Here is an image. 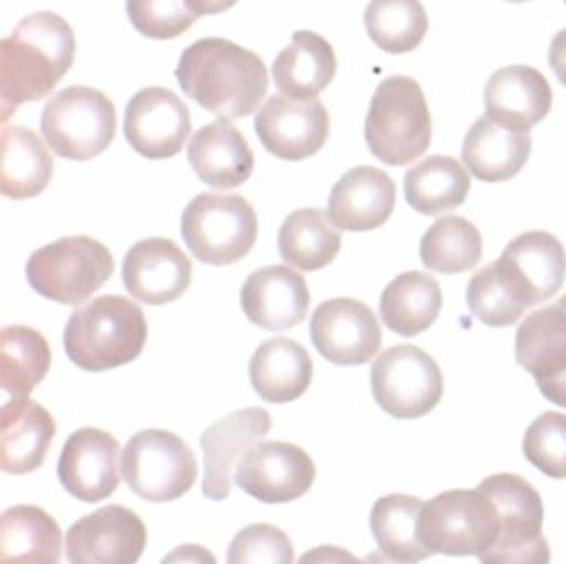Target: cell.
<instances>
[{
    "instance_id": "obj_43",
    "label": "cell",
    "mask_w": 566,
    "mask_h": 564,
    "mask_svg": "<svg viewBox=\"0 0 566 564\" xmlns=\"http://www.w3.org/2000/svg\"><path fill=\"white\" fill-rule=\"evenodd\" d=\"M297 564H363V562L339 546H318L302 555Z\"/></svg>"
},
{
    "instance_id": "obj_30",
    "label": "cell",
    "mask_w": 566,
    "mask_h": 564,
    "mask_svg": "<svg viewBox=\"0 0 566 564\" xmlns=\"http://www.w3.org/2000/svg\"><path fill=\"white\" fill-rule=\"evenodd\" d=\"M64 536L38 506H12L0 518V564H62Z\"/></svg>"
},
{
    "instance_id": "obj_6",
    "label": "cell",
    "mask_w": 566,
    "mask_h": 564,
    "mask_svg": "<svg viewBox=\"0 0 566 564\" xmlns=\"http://www.w3.org/2000/svg\"><path fill=\"white\" fill-rule=\"evenodd\" d=\"M186 247L207 265H232L247 258L258 239V216L241 195H197L180 220Z\"/></svg>"
},
{
    "instance_id": "obj_20",
    "label": "cell",
    "mask_w": 566,
    "mask_h": 564,
    "mask_svg": "<svg viewBox=\"0 0 566 564\" xmlns=\"http://www.w3.org/2000/svg\"><path fill=\"white\" fill-rule=\"evenodd\" d=\"M119 442L101 429H77L59 457V480L64 490L87 503L111 497L119 485Z\"/></svg>"
},
{
    "instance_id": "obj_33",
    "label": "cell",
    "mask_w": 566,
    "mask_h": 564,
    "mask_svg": "<svg viewBox=\"0 0 566 564\" xmlns=\"http://www.w3.org/2000/svg\"><path fill=\"white\" fill-rule=\"evenodd\" d=\"M342 234L326 211L297 209L279 230V253L286 263L302 272L328 268L337 258Z\"/></svg>"
},
{
    "instance_id": "obj_23",
    "label": "cell",
    "mask_w": 566,
    "mask_h": 564,
    "mask_svg": "<svg viewBox=\"0 0 566 564\" xmlns=\"http://www.w3.org/2000/svg\"><path fill=\"white\" fill-rule=\"evenodd\" d=\"M553 108V90L545 75L532 66H505L484 87V111L492 123L530 132Z\"/></svg>"
},
{
    "instance_id": "obj_9",
    "label": "cell",
    "mask_w": 566,
    "mask_h": 564,
    "mask_svg": "<svg viewBox=\"0 0 566 564\" xmlns=\"http://www.w3.org/2000/svg\"><path fill=\"white\" fill-rule=\"evenodd\" d=\"M45 144L59 157L87 163L115 138L117 115L113 101L92 87H69L54 94L40 117Z\"/></svg>"
},
{
    "instance_id": "obj_34",
    "label": "cell",
    "mask_w": 566,
    "mask_h": 564,
    "mask_svg": "<svg viewBox=\"0 0 566 564\" xmlns=\"http://www.w3.org/2000/svg\"><path fill=\"white\" fill-rule=\"evenodd\" d=\"M471 190L469 169L454 157L433 155L406 174V199L421 216L459 209Z\"/></svg>"
},
{
    "instance_id": "obj_40",
    "label": "cell",
    "mask_w": 566,
    "mask_h": 564,
    "mask_svg": "<svg viewBox=\"0 0 566 564\" xmlns=\"http://www.w3.org/2000/svg\"><path fill=\"white\" fill-rule=\"evenodd\" d=\"M469 310L484 326L492 328H505L513 326L524 316V310L513 300V295L505 291L501 279L496 276L494 268H482L471 281H469Z\"/></svg>"
},
{
    "instance_id": "obj_35",
    "label": "cell",
    "mask_w": 566,
    "mask_h": 564,
    "mask_svg": "<svg viewBox=\"0 0 566 564\" xmlns=\"http://www.w3.org/2000/svg\"><path fill=\"white\" fill-rule=\"evenodd\" d=\"M423 501L410 494H387L375 501L370 530L379 551L398 562H421L433 553L419 541L417 520Z\"/></svg>"
},
{
    "instance_id": "obj_25",
    "label": "cell",
    "mask_w": 566,
    "mask_h": 564,
    "mask_svg": "<svg viewBox=\"0 0 566 564\" xmlns=\"http://www.w3.org/2000/svg\"><path fill=\"white\" fill-rule=\"evenodd\" d=\"M56 425L52 415L29 396H14L0 412V467L8 476L43 467Z\"/></svg>"
},
{
    "instance_id": "obj_32",
    "label": "cell",
    "mask_w": 566,
    "mask_h": 564,
    "mask_svg": "<svg viewBox=\"0 0 566 564\" xmlns=\"http://www.w3.org/2000/svg\"><path fill=\"white\" fill-rule=\"evenodd\" d=\"M442 310V291L438 281L423 272L396 276L379 297L381 324L389 331L415 337L429 331Z\"/></svg>"
},
{
    "instance_id": "obj_1",
    "label": "cell",
    "mask_w": 566,
    "mask_h": 564,
    "mask_svg": "<svg viewBox=\"0 0 566 564\" xmlns=\"http://www.w3.org/2000/svg\"><path fill=\"white\" fill-rule=\"evenodd\" d=\"M176 77L186 96L222 119L247 117L262 108L270 87L265 62L226 38L197 40L180 54Z\"/></svg>"
},
{
    "instance_id": "obj_12",
    "label": "cell",
    "mask_w": 566,
    "mask_h": 564,
    "mask_svg": "<svg viewBox=\"0 0 566 564\" xmlns=\"http://www.w3.org/2000/svg\"><path fill=\"white\" fill-rule=\"evenodd\" d=\"M492 265L501 284L527 312L557 295L564 286L566 251L555 234L532 230L515 237Z\"/></svg>"
},
{
    "instance_id": "obj_10",
    "label": "cell",
    "mask_w": 566,
    "mask_h": 564,
    "mask_svg": "<svg viewBox=\"0 0 566 564\" xmlns=\"http://www.w3.org/2000/svg\"><path fill=\"white\" fill-rule=\"evenodd\" d=\"M123 478L140 499L165 503L188 494L197 480V459L171 431H138L123 452Z\"/></svg>"
},
{
    "instance_id": "obj_11",
    "label": "cell",
    "mask_w": 566,
    "mask_h": 564,
    "mask_svg": "<svg viewBox=\"0 0 566 564\" xmlns=\"http://www.w3.org/2000/svg\"><path fill=\"white\" fill-rule=\"evenodd\" d=\"M377 406L396 419L429 415L442 398V370L415 345H398L381 352L370 373Z\"/></svg>"
},
{
    "instance_id": "obj_27",
    "label": "cell",
    "mask_w": 566,
    "mask_h": 564,
    "mask_svg": "<svg viewBox=\"0 0 566 564\" xmlns=\"http://www.w3.org/2000/svg\"><path fill=\"white\" fill-rule=\"evenodd\" d=\"M532 155L530 132L505 129L484 115L475 119L461 146V159L478 180L503 184L515 178Z\"/></svg>"
},
{
    "instance_id": "obj_45",
    "label": "cell",
    "mask_w": 566,
    "mask_h": 564,
    "mask_svg": "<svg viewBox=\"0 0 566 564\" xmlns=\"http://www.w3.org/2000/svg\"><path fill=\"white\" fill-rule=\"evenodd\" d=\"M548 62L551 69L555 71V75L559 77V83L566 87V29H562L551 43V52H548Z\"/></svg>"
},
{
    "instance_id": "obj_24",
    "label": "cell",
    "mask_w": 566,
    "mask_h": 564,
    "mask_svg": "<svg viewBox=\"0 0 566 564\" xmlns=\"http://www.w3.org/2000/svg\"><path fill=\"white\" fill-rule=\"evenodd\" d=\"M396 184L375 167H356L342 176L328 201V216L337 230L370 232L391 218Z\"/></svg>"
},
{
    "instance_id": "obj_28",
    "label": "cell",
    "mask_w": 566,
    "mask_h": 564,
    "mask_svg": "<svg viewBox=\"0 0 566 564\" xmlns=\"http://www.w3.org/2000/svg\"><path fill=\"white\" fill-rule=\"evenodd\" d=\"M314 364L307 349L289 337H272L255 349L249 377L255 394L270 403L297 400L312 385Z\"/></svg>"
},
{
    "instance_id": "obj_21",
    "label": "cell",
    "mask_w": 566,
    "mask_h": 564,
    "mask_svg": "<svg viewBox=\"0 0 566 564\" xmlns=\"http://www.w3.org/2000/svg\"><path fill=\"white\" fill-rule=\"evenodd\" d=\"M127 291L146 305H169L190 289L192 263L171 239H144L123 263Z\"/></svg>"
},
{
    "instance_id": "obj_3",
    "label": "cell",
    "mask_w": 566,
    "mask_h": 564,
    "mask_svg": "<svg viewBox=\"0 0 566 564\" xmlns=\"http://www.w3.org/2000/svg\"><path fill=\"white\" fill-rule=\"evenodd\" d=\"M148 324L136 302L101 295L77 307L64 331L66 356L77 368L104 373L132 364L144 352Z\"/></svg>"
},
{
    "instance_id": "obj_13",
    "label": "cell",
    "mask_w": 566,
    "mask_h": 564,
    "mask_svg": "<svg viewBox=\"0 0 566 564\" xmlns=\"http://www.w3.org/2000/svg\"><path fill=\"white\" fill-rule=\"evenodd\" d=\"M316 469L312 457L281 440H260L239 459L237 485L262 503H289L307 494Z\"/></svg>"
},
{
    "instance_id": "obj_2",
    "label": "cell",
    "mask_w": 566,
    "mask_h": 564,
    "mask_svg": "<svg viewBox=\"0 0 566 564\" xmlns=\"http://www.w3.org/2000/svg\"><path fill=\"white\" fill-rule=\"evenodd\" d=\"M75 62V35L69 22L52 12H35L0 45L3 123L19 104L48 96Z\"/></svg>"
},
{
    "instance_id": "obj_41",
    "label": "cell",
    "mask_w": 566,
    "mask_h": 564,
    "mask_svg": "<svg viewBox=\"0 0 566 564\" xmlns=\"http://www.w3.org/2000/svg\"><path fill=\"white\" fill-rule=\"evenodd\" d=\"M127 14L132 27L153 40L184 35L197 19L186 0H127Z\"/></svg>"
},
{
    "instance_id": "obj_14",
    "label": "cell",
    "mask_w": 566,
    "mask_h": 564,
    "mask_svg": "<svg viewBox=\"0 0 566 564\" xmlns=\"http://www.w3.org/2000/svg\"><path fill=\"white\" fill-rule=\"evenodd\" d=\"M146 543L144 520L113 503L80 518L66 532V557L71 564H136Z\"/></svg>"
},
{
    "instance_id": "obj_47",
    "label": "cell",
    "mask_w": 566,
    "mask_h": 564,
    "mask_svg": "<svg viewBox=\"0 0 566 564\" xmlns=\"http://www.w3.org/2000/svg\"><path fill=\"white\" fill-rule=\"evenodd\" d=\"M363 564H408V562L391 560V557H387L384 553H370V555L366 557V562H363Z\"/></svg>"
},
{
    "instance_id": "obj_38",
    "label": "cell",
    "mask_w": 566,
    "mask_h": 564,
    "mask_svg": "<svg viewBox=\"0 0 566 564\" xmlns=\"http://www.w3.org/2000/svg\"><path fill=\"white\" fill-rule=\"evenodd\" d=\"M366 31L381 52L408 54L421 45L429 17L419 0H370Z\"/></svg>"
},
{
    "instance_id": "obj_7",
    "label": "cell",
    "mask_w": 566,
    "mask_h": 564,
    "mask_svg": "<svg viewBox=\"0 0 566 564\" xmlns=\"http://www.w3.org/2000/svg\"><path fill=\"white\" fill-rule=\"evenodd\" d=\"M115 270L111 251L92 237H64L38 249L27 263L35 293L62 305H83Z\"/></svg>"
},
{
    "instance_id": "obj_39",
    "label": "cell",
    "mask_w": 566,
    "mask_h": 564,
    "mask_svg": "<svg viewBox=\"0 0 566 564\" xmlns=\"http://www.w3.org/2000/svg\"><path fill=\"white\" fill-rule=\"evenodd\" d=\"M522 450L543 476L566 478V415L543 412L536 417L524 434Z\"/></svg>"
},
{
    "instance_id": "obj_31",
    "label": "cell",
    "mask_w": 566,
    "mask_h": 564,
    "mask_svg": "<svg viewBox=\"0 0 566 564\" xmlns=\"http://www.w3.org/2000/svg\"><path fill=\"white\" fill-rule=\"evenodd\" d=\"M40 136L27 127H3L0 138V190L10 199L43 192L54 174V159Z\"/></svg>"
},
{
    "instance_id": "obj_48",
    "label": "cell",
    "mask_w": 566,
    "mask_h": 564,
    "mask_svg": "<svg viewBox=\"0 0 566 564\" xmlns=\"http://www.w3.org/2000/svg\"><path fill=\"white\" fill-rule=\"evenodd\" d=\"M509 3H524V0H509Z\"/></svg>"
},
{
    "instance_id": "obj_49",
    "label": "cell",
    "mask_w": 566,
    "mask_h": 564,
    "mask_svg": "<svg viewBox=\"0 0 566 564\" xmlns=\"http://www.w3.org/2000/svg\"><path fill=\"white\" fill-rule=\"evenodd\" d=\"M564 6H566V0H564Z\"/></svg>"
},
{
    "instance_id": "obj_36",
    "label": "cell",
    "mask_w": 566,
    "mask_h": 564,
    "mask_svg": "<svg viewBox=\"0 0 566 564\" xmlns=\"http://www.w3.org/2000/svg\"><path fill=\"white\" fill-rule=\"evenodd\" d=\"M52 364L48 340L29 326H8L0 335V385L12 396H29Z\"/></svg>"
},
{
    "instance_id": "obj_37",
    "label": "cell",
    "mask_w": 566,
    "mask_h": 564,
    "mask_svg": "<svg viewBox=\"0 0 566 564\" xmlns=\"http://www.w3.org/2000/svg\"><path fill=\"white\" fill-rule=\"evenodd\" d=\"M421 263L431 272L459 274L473 270L482 258V237L471 220L444 216L427 230L419 247Z\"/></svg>"
},
{
    "instance_id": "obj_8",
    "label": "cell",
    "mask_w": 566,
    "mask_h": 564,
    "mask_svg": "<svg viewBox=\"0 0 566 564\" xmlns=\"http://www.w3.org/2000/svg\"><path fill=\"white\" fill-rule=\"evenodd\" d=\"M478 490L499 509L501 532L494 546L480 555L482 564H551V546L543 536V501L530 480L499 473L482 480Z\"/></svg>"
},
{
    "instance_id": "obj_44",
    "label": "cell",
    "mask_w": 566,
    "mask_h": 564,
    "mask_svg": "<svg viewBox=\"0 0 566 564\" xmlns=\"http://www.w3.org/2000/svg\"><path fill=\"white\" fill-rule=\"evenodd\" d=\"M161 564H218L213 553L197 543H186V546L174 549Z\"/></svg>"
},
{
    "instance_id": "obj_15",
    "label": "cell",
    "mask_w": 566,
    "mask_h": 564,
    "mask_svg": "<svg viewBox=\"0 0 566 564\" xmlns=\"http://www.w3.org/2000/svg\"><path fill=\"white\" fill-rule=\"evenodd\" d=\"M515 358L538 385V391L566 408V295L522 321L515 335Z\"/></svg>"
},
{
    "instance_id": "obj_4",
    "label": "cell",
    "mask_w": 566,
    "mask_h": 564,
    "mask_svg": "<svg viewBox=\"0 0 566 564\" xmlns=\"http://www.w3.org/2000/svg\"><path fill=\"white\" fill-rule=\"evenodd\" d=\"M431 111L417 80L387 77L375 90L366 117L370 153L389 167L412 165L431 146Z\"/></svg>"
},
{
    "instance_id": "obj_26",
    "label": "cell",
    "mask_w": 566,
    "mask_h": 564,
    "mask_svg": "<svg viewBox=\"0 0 566 564\" xmlns=\"http://www.w3.org/2000/svg\"><path fill=\"white\" fill-rule=\"evenodd\" d=\"M188 157L201 184L218 190L244 186L255 165L249 140L228 119L205 125L195 132L188 146Z\"/></svg>"
},
{
    "instance_id": "obj_22",
    "label": "cell",
    "mask_w": 566,
    "mask_h": 564,
    "mask_svg": "<svg viewBox=\"0 0 566 564\" xmlns=\"http://www.w3.org/2000/svg\"><path fill=\"white\" fill-rule=\"evenodd\" d=\"M310 289L300 272L289 265L255 270L241 286V310L253 326L289 331L307 318Z\"/></svg>"
},
{
    "instance_id": "obj_18",
    "label": "cell",
    "mask_w": 566,
    "mask_h": 564,
    "mask_svg": "<svg viewBox=\"0 0 566 564\" xmlns=\"http://www.w3.org/2000/svg\"><path fill=\"white\" fill-rule=\"evenodd\" d=\"M188 106L171 90L146 87L132 96L125 111L129 146L148 159H169L186 148L190 138Z\"/></svg>"
},
{
    "instance_id": "obj_42",
    "label": "cell",
    "mask_w": 566,
    "mask_h": 564,
    "mask_svg": "<svg viewBox=\"0 0 566 564\" xmlns=\"http://www.w3.org/2000/svg\"><path fill=\"white\" fill-rule=\"evenodd\" d=\"M228 564H293V543L270 522H258L232 539Z\"/></svg>"
},
{
    "instance_id": "obj_46",
    "label": "cell",
    "mask_w": 566,
    "mask_h": 564,
    "mask_svg": "<svg viewBox=\"0 0 566 564\" xmlns=\"http://www.w3.org/2000/svg\"><path fill=\"white\" fill-rule=\"evenodd\" d=\"M186 3L195 17H209V14L228 12L239 3V0H186Z\"/></svg>"
},
{
    "instance_id": "obj_29",
    "label": "cell",
    "mask_w": 566,
    "mask_h": 564,
    "mask_svg": "<svg viewBox=\"0 0 566 564\" xmlns=\"http://www.w3.org/2000/svg\"><path fill=\"white\" fill-rule=\"evenodd\" d=\"M337 59L328 40L312 31H297L293 43L276 56L272 77L283 96L312 101L333 83Z\"/></svg>"
},
{
    "instance_id": "obj_19",
    "label": "cell",
    "mask_w": 566,
    "mask_h": 564,
    "mask_svg": "<svg viewBox=\"0 0 566 564\" xmlns=\"http://www.w3.org/2000/svg\"><path fill=\"white\" fill-rule=\"evenodd\" d=\"M272 429V417L265 408H244L218 419L201 434L205 450V482L201 492L207 499L222 501L232 492V473L239 459Z\"/></svg>"
},
{
    "instance_id": "obj_5",
    "label": "cell",
    "mask_w": 566,
    "mask_h": 564,
    "mask_svg": "<svg viewBox=\"0 0 566 564\" xmlns=\"http://www.w3.org/2000/svg\"><path fill=\"white\" fill-rule=\"evenodd\" d=\"M417 532L431 553L480 557L496 543L501 515L482 490H450L423 501Z\"/></svg>"
},
{
    "instance_id": "obj_17",
    "label": "cell",
    "mask_w": 566,
    "mask_h": 564,
    "mask_svg": "<svg viewBox=\"0 0 566 564\" xmlns=\"http://www.w3.org/2000/svg\"><path fill=\"white\" fill-rule=\"evenodd\" d=\"M316 352L335 366H363L381 347V326L368 305L333 297L316 307L310 324Z\"/></svg>"
},
{
    "instance_id": "obj_16",
    "label": "cell",
    "mask_w": 566,
    "mask_h": 564,
    "mask_svg": "<svg viewBox=\"0 0 566 564\" xmlns=\"http://www.w3.org/2000/svg\"><path fill=\"white\" fill-rule=\"evenodd\" d=\"M260 144L279 159L302 163L326 146L331 134V115L321 101H297L272 96L255 115Z\"/></svg>"
}]
</instances>
